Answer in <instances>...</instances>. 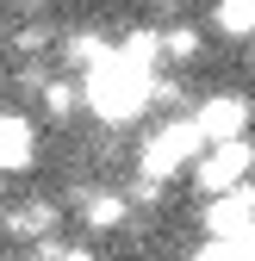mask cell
I'll return each instance as SVG.
<instances>
[{
  "mask_svg": "<svg viewBox=\"0 0 255 261\" xmlns=\"http://www.w3.org/2000/svg\"><path fill=\"white\" fill-rule=\"evenodd\" d=\"M149 87H156V81L131 75L118 56H106L100 69L81 75V100L93 106V118H106V124H131V118H143V106H149Z\"/></svg>",
  "mask_w": 255,
  "mask_h": 261,
  "instance_id": "6da1fadb",
  "label": "cell"
},
{
  "mask_svg": "<svg viewBox=\"0 0 255 261\" xmlns=\"http://www.w3.org/2000/svg\"><path fill=\"white\" fill-rule=\"evenodd\" d=\"M206 149H212V143L199 137V124H193V118H168V124L143 143L137 168H143V180H156V187H162V180H174V174L187 168V162H199Z\"/></svg>",
  "mask_w": 255,
  "mask_h": 261,
  "instance_id": "7a4b0ae2",
  "label": "cell"
},
{
  "mask_svg": "<svg viewBox=\"0 0 255 261\" xmlns=\"http://www.w3.org/2000/svg\"><path fill=\"white\" fill-rule=\"evenodd\" d=\"M249 168H255V143H249V137H237V143H212V149L199 155L193 180L212 193V199H224V193H237V187L249 180Z\"/></svg>",
  "mask_w": 255,
  "mask_h": 261,
  "instance_id": "3957f363",
  "label": "cell"
},
{
  "mask_svg": "<svg viewBox=\"0 0 255 261\" xmlns=\"http://www.w3.org/2000/svg\"><path fill=\"white\" fill-rule=\"evenodd\" d=\"M206 237H243V243H255V187L249 180L206 205Z\"/></svg>",
  "mask_w": 255,
  "mask_h": 261,
  "instance_id": "277c9868",
  "label": "cell"
},
{
  "mask_svg": "<svg viewBox=\"0 0 255 261\" xmlns=\"http://www.w3.org/2000/svg\"><path fill=\"white\" fill-rule=\"evenodd\" d=\"M193 124H199L206 143H237L243 130H249V100H243V93H212Z\"/></svg>",
  "mask_w": 255,
  "mask_h": 261,
  "instance_id": "5b68a950",
  "label": "cell"
},
{
  "mask_svg": "<svg viewBox=\"0 0 255 261\" xmlns=\"http://www.w3.org/2000/svg\"><path fill=\"white\" fill-rule=\"evenodd\" d=\"M31 155H38V130H31V118L0 112V174H25Z\"/></svg>",
  "mask_w": 255,
  "mask_h": 261,
  "instance_id": "8992f818",
  "label": "cell"
},
{
  "mask_svg": "<svg viewBox=\"0 0 255 261\" xmlns=\"http://www.w3.org/2000/svg\"><path fill=\"white\" fill-rule=\"evenodd\" d=\"M118 62H124V69H131V75H143V81H156V75H162V31H131V38H124L118 50H112Z\"/></svg>",
  "mask_w": 255,
  "mask_h": 261,
  "instance_id": "52a82bcc",
  "label": "cell"
},
{
  "mask_svg": "<svg viewBox=\"0 0 255 261\" xmlns=\"http://www.w3.org/2000/svg\"><path fill=\"white\" fill-rule=\"evenodd\" d=\"M0 230H7V237H50V230H56V205H50V199L13 205L7 218H0Z\"/></svg>",
  "mask_w": 255,
  "mask_h": 261,
  "instance_id": "ba28073f",
  "label": "cell"
},
{
  "mask_svg": "<svg viewBox=\"0 0 255 261\" xmlns=\"http://www.w3.org/2000/svg\"><path fill=\"white\" fill-rule=\"evenodd\" d=\"M124 218H131V199H124V193H87L81 199V224L87 230H118Z\"/></svg>",
  "mask_w": 255,
  "mask_h": 261,
  "instance_id": "9c48e42d",
  "label": "cell"
},
{
  "mask_svg": "<svg viewBox=\"0 0 255 261\" xmlns=\"http://www.w3.org/2000/svg\"><path fill=\"white\" fill-rule=\"evenodd\" d=\"M212 19H218L224 38H255V0H218Z\"/></svg>",
  "mask_w": 255,
  "mask_h": 261,
  "instance_id": "30bf717a",
  "label": "cell"
},
{
  "mask_svg": "<svg viewBox=\"0 0 255 261\" xmlns=\"http://www.w3.org/2000/svg\"><path fill=\"white\" fill-rule=\"evenodd\" d=\"M112 50H106V38H93V31H75L69 44H62V62H69V69H100Z\"/></svg>",
  "mask_w": 255,
  "mask_h": 261,
  "instance_id": "8fae6325",
  "label": "cell"
},
{
  "mask_svg": "<svg viewBox=\"0 0 255 261\" xmlns=\"http://www.w3.org/2000/svg\"><path fill=\"white\" fill-rule=\"evenodd\" d=\"M193 261H255V243H243V237H206L193 249Z\"/></svg>",
  "mask_w": 255,
  "mask_h": 261,
  "instance_id": "7c38bea8",
  "label": "cell"
},
{
  "mask_svg": "<svg viewBox=\"0 0 255 261\" xmlns=\"http://www.w3.org/2000/svg\"><path fill=\"white\" fill-rule=\"evenodd\" d=\"M199 56V31L193 25H168L162 31V62H193Z\"/></svg>",
  "mask_w": 255,
  "mask_h": 261,
  "instance_id": "4fadbf2b",
  "label": "cell"
},
{
  "mask_svg": "<svg viewBox=\"0 0 255 261\" xmlns=\"http://www.w3.org/2000/svg\"><path fill=\"white\" fill-rule=\"evenodd\" d=\"M75 100H81V87H75V81H44V112H50V118H69Z\"/></svg>",
  "mask_w": 255,
  "mask_h": 261,
  "instance_id": "5bb4252c",
  "label": "cell"
},
{
  "mask_svg": "<svg viewBox=\"0 0 255 261\" xmlns=\"http://www.w3.org/2000/svg\"><path fill=\"white\" fill-rule=\"evenodd\" d=\"M44 261H100L93 249H44Z\"/></svg>",
  "mask_w": 255,
  "mask_h": 261,
  "instance_id": "9a60e30c",
  "label": "cell"
}]
</instances>
